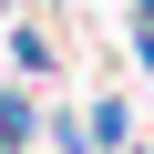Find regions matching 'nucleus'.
Wrapping results in <instances>:
<instances>
[{
  "mask_svg": "<svg viewBox=\"0 0 154 154\" xmlns=\"http://www.w3.org/2000/svg\"><path fill=\"white\" fill-rule=\"evenodd\" d=\"M0 72H11V82L21 93H41V82H62V41H51V21H11V31H0Z\"/></svg>",
  "mask_w": 154,
  "mask_h": 154,
  "instance_id": "obj_1",
  "label": "nucleus"
},
{
  "mask_svg": "<svg viewBox=\"0 0 154 154\" xmlns=\"http://www.w3.org/2000/svg\"><path fill=\"white\" fill-rule=\"evenodd\" d=\"M82 123H93V154H134V144H144L123 93H93V103H82Z\"/></svg>",
  "mask_w": 154,
  "mask_h": 154,
  "instance_id": "obj_2",
  "label": "nucleus"
},
{
  "mask_svg": "<svg viewBox=\"0 0 154 154\" xmlns=\"http://www.w3.org/2000/svg\"><path fill=\"white\" fill-rule=\"evenodd\" d=\"M41 134H51V154H93V123H82V103H51V113H41Z\"/></svg>",
  "mask_w": 154,
  "mask_h": 154,
  "instance_id": "obj_3",
  "label": "nucleus"
},
{
  "mask_svg": "<svg viewBox=\"0 0 154 154\" xmlns=\"http://www.w3.org/2000/svg\"><path fill=\"white\" fill-rule=\"evenodd\" d=\"M21 11H51V0H0V21H21Z\"/></svg>",
  "mask_w": 154,
  "mask_h": 154,
  "instance_id": "obj_4",
  "label": "nucleus"
}]
</instances>
